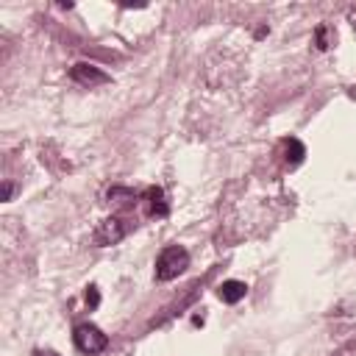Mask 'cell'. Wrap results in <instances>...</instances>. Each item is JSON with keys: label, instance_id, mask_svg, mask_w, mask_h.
Masks as SVG:
<instances>
[{"label": "cell", "instance_id": "cell-10", "mask_svg": "<svg viewBox=\"0 0 356 356\" xmlns=\"http://www.w3.org/2000/svg\"><path fill=\"white\" fill-rule=\"evenodd\" d=\"M11 192H14V186H11V184H6V186H3V197H6V200H11Z\"/></svg>", "mask_w": 356, "mask_h": 356}, {"label": "cell", "instance_id": "cell-6", "mask_svg": "<svg viewBox=\"0 0 356 356\" xmlns=\"http://www.w3.org/2000/svg\"><path fill=\"white\" fill-rule=\"evenodd\" d=\"M217 295H220L222 303H239L248 295V286H245V281H222Z\"/></svg>", "mask_w": 356, "mask_h": 356}, {"label": "cell", "instance_id": "cell-11", "mask_svg": "<svg viewBox=\"0 0 356 356\" xmlns=\"http://www.w3.org/2000/svg\"><path fill=\"white\" fill-rule=\"evenodd\" d=\"M33 356H58V353H56V350H36Z\"/></svg>", "mask_w": 356, "mask_h": 356}, {"label": "cell", "instance_id": "cell-2", "mask_svg": "<svg viewBox=\"0 0 356 356\" xmlns=\"http://www.w3.org/2000/svg\"><path fill=\"white\" fill-rule=\"evenodd\" d=\"M72 339H75V348H78L81 353H89V356H95V353H100V350L108 348V337H106L97 325H92V323L75 325Z\"/></svg>", "mask_w": 356, "mask_h": 356}, {"label": "cell", "instance_id": "cell-5", "mask_svg": "<svg viewBox=\"0 0 356 356\" xmlns=\"http://www.w3.org/2000/svg\"><path fill=\"white\" fill-rule=\"evenodd\" d=\"M142 209L147 217H167V203H164V192L159 186H147L142 192Z\"/></svg>", "mask_w": 356, "mask_h": 356}, {"label": "cell", "instance_id": "cell-7", "mask_svg": "<svg viewBox=\"0 0 356 356\" xmlns=\"http://www.w3.org/2000/svg\"><path fill=\"white\" fill-rule=\"evenodd\" d=\"M281 145H284V150H286V156H284V159H286L289 164H298V161L306 156V147H303L298 139H284Z\"/></svg>", "mask_w": 356, "mask_h": 356}, {"label": "cell", "instance_id": "cell-8", "mask_svg": "<svg viewBox=\"0 0 356 356\" xmlns=\"http://www.w3.org/2000/svg\"><path fill=\"white\" fill-rule=\"evenodd\" d=\"M314 44H317V50H328L334 44V33L328 31V25H317L314 28Z\"/></svg>", "mask_w": 356, "mask_h": 356}, {"label": "cell", "instance_id": "cell-3", "mask_svg": "<svg viewBox=\"0 0 356 356\" xmlns=\"http://www.w3.org/2000/svg\"><path fill=\"white\" fill-rule=\"evenodd\" d=\"M122 236H125V225H122V220H117V217H106V220H100L97 228H95V242H97L100 248L117 245Z\"/></svg>", "mask_w": 356, "mask_h": 356}, {"label": "cell", "instance_id": "cell-4", "mask_svg": "<svg viewBox=\"0 0 356 356\" xmlns=\"http://www.w3.org/2000/svg\"><path fill=\"white\" fill-rule=\"evenodd\" d=\"M70 78L75 81V83H81V86H100V83H108L111 81V75H106L100 67H95V64H75L72 70H70Z\"/></svg>", "mask_w": 356, "mask_h": 356}, {"label": "cell", "instance_id": "cell-1", "mask_svg": "<svg viewBox=\"0 0 356 356\" xmlns=\"http://www.w3.org/2000/svg\"><path fill=\"white\" fill-rule=\"evenodd\" d=\"M186 267H189V253H186V248H181V245H167V248L159 253V259H156V278H159V281H172V278H178Z\"/></svg>", "mask_w": 356, "mask_h": 356}, {"label": "cell", "instance_id": "cell-9", "mask_svg": "<svg viewBox=\"0 0 356 356\" xmlns=\"http://www.w3.org/2000/svg\"><path fill=\"white\" fill-rule=\"evenodd\" d=\"M97 303H100V292H97V286H89L86 289V306L89 309H97Z\"/></svg>", "mask_w": 356, "mask_h": 356}]
</instances>
